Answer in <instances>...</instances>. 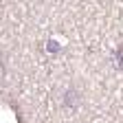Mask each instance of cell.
<instances>
[{"instance_id": "1", "label": "cell", "mask_w": 123, "mask_h": 123, "mask_svg": "<svg viewBox=\"0 0 123 123\" xmlns=\"http://www.w3.org/2000/svg\"><path fill=\"white\" fill-rule=\"evenodd\" d=\"M114 59H117V68H119V70H123V42H121V46L117 49V55H114Z\"/></svg>"}]
</instances>
